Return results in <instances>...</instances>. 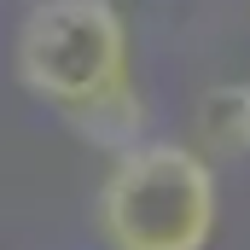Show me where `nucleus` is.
Listing matches in <instances>:
<instances>
[{
  "label": "nucleus",
  "mask_w": 250,
  "mask_h": 250,
  "mask_svg": "<svg viewBox=\"0 0 250 250\" xmlns=\"http://www.w3.org/2000/svg\"><path fill=\"white\" fill-rule=\"evenodd\" d=\"M198 146L221 157L250 151V82H215L198 99Z\"/></svg>",
  "instance_id": "3"
},
{
  "label": "nucleus",
  "mask_w": 250,
  "mask_h": 250,
  "mask_svg": "<svg viewBox=\"0 0 250 250\" xmlns=\"http://www.w3.org/2000/svg\"><path fill=\"white\" fill-rule=\"evenodd\" d=\"M93 227L111 250H204L215 233V175L204 151L175 140L117 151L93 192Z\"/></svg>",
  "instance_id": "1"
},
{
  "label": "nucleus",
  "mask_w": 250,
  "mask_h": 250,
  "mask_svg": "<svg viewBox=\"0 0 250 250\" xmlns=\"http://www.w3.org/2000/svg\"><path fill=\"white\" fill-rule=\"evenodd\" d=\"M18 82L59 105L64 117H82L105 99L134 87L128 76V23L117 0H41L29 6L18 29Z\"/></svg>",
  "instance_id": "2"
}]
</instances>
